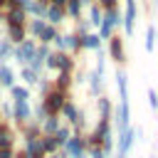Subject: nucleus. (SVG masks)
<instances>
[{
    "label": "nucleus",
    "instance_id": "obj_1",
    "mask_svg": "<svg viewBox=\"0 0 158 158\" xmlns=\"http://www.w3.org/2000/svg\"><path fill=\"white\" fill-rule=\"evenodd\" d=\"M121 27V10L114 7V10H104V17H101V25H99V40H111L114 37V30Z\"/></svg>",
    "mask_w": 158,
    "mask_h": 158
},
{
    "label": "nucleus",
    "instance_id": "obj_2",
    "mask_svg": "<svg viewBox=\"0 0 158 158\" xmlns=\"http://www.w3.org/2000/svg\"><path fill=\"white\" fill-rule=\"evenodd\" d=\"M69 99V94L67 91H59V89H49L44 96H42V106H44V111H47V116H59V111H62V106H64V101Z\"/></svg>",
    "mask_w": 158,
    "mask_h": 158
},
{
    "label": "nucleus",
    "instance_id": "obj_3",
    "mask_svg": "<svg viewBox=\"0 0 158 158\" xmlns=\"http://www.w3.org/2000/svg\"><path fill=\"white\" fill-rule=\"evenodd\" d=\"M138 20V0H123V15H121V27L126 35H133Z\"/></svg>",
    "mask_w": 158,
    "mask_h": 158
},
{
    "label": "nucleus",
    "instance_id": "obj_4",
    "mask_svg": "<svg viewBox=\"0 0 158 158\" xmlns=\"http://www.w3.org/2000/svg\"><path fill=\"white\" fill-rule=\"evenodd\" d=\"M35 49H37V42L35 40H22L20 44H15V49H12V59L20 64V67H27V62L32 59V54H35Z\"/></svg>",
    "mask_w": 158,
    "mask_h": 158
},
{
    "label": "nucleus",
    "instance_id": "obj_5",
    "mask_svg": "<svg viewBox=\"0 0 158 158\" xmlns=\"http://www.w3.org/2000/svg\"><path fill=\"white\" fill-rule=\"evenodd\" d=\"M111 118H114L116 133H118V131H126V128H131V106H128V101H118V106H114V114H111Z\"/></svg>",
    "mask_w": 158,
    "mask_h": 158
},
{
    "label": "nucleus",
    "instance_id": "obj_6",
    "mask_svg": "<svg viewBox=\"0 0 158 158\" xmlns=\"http://www.w3.org/2000/svg\"><path fill=\"white\" fill-rule=\"evenodd\" d=\"M12 121L17 126L32 121V101H12Z\"/></svg>",
    "mask_w": 158,
    "mask_h": 158
},
{
    "label": "nucleus",
    "instance_id": "obj_7",
    "mask_svg": "<svg viewBox=\"0 0 158 158\" xmlns=\"http://www.w3.org/2000/svg\"><path fill=\"white\" fill-rule=\"evenodd\" d=\"M59 151H64L69 158H84V156H86V148H84V138H81V133H72V138H69Z\"/></svg>",
    "mask_w": 158,
    "mask_h": 158
},
{
    "label": "nucleus",
    "instance_id": "obj_8",
    "mask_svg": "<svg viewBox=\"0 0 158 158\" xmlns=\"http://www.w3.org/2000/svg\"><path fill=\"white\" fill-rule=\"evenodd\" d=\"M136 143V136H133V128H126V131H118V138L114 141V151L118 156H128V151L133 148Z\"/></svg>",
    "mask_w": 158,
    "mask_h": 158
},
{
    "label": "nucleus",
    "instance_id": "obj_9",
    "mask_svg": "<svg viewBox=\"0 0 158 158\" xmlns=\"http://www.w3.org/2000/svg\"><path fill=\"white\" fill-rule=\"evenodd\" d=\"M109 57H111L114 62H118V64L126 62V47H123V40H121L118 35H114V37L109 40Z\"/></svg>",
    "mask_w": 158,
    "mask_h": 158
},
{
    "label": "nucleus",
    "instance_id": "obj_10",
    "mask_svg": "<svg viewBox=\"0 0 158 158\" xmlns=\"http://www.w3.org/2000/svg\"><path fill=\"white\" fill-rule=\"evenodd\" d=\"M77 116H79V106H77V101L67 99V101H64V106H62V111H59V118H64V121H67V126H69V128H74V126H77Z\"/></svg>",
    "mask_w": 158,
    "mask_h": 158
},
{
    "label": "nucleus",
    "instance_id": "obj_11",
    "mask_svg": "<svg viewBox=\"0 0 158 158\" xmlns=\"http://www.w3.org/2000/svg\"><path fill=\"white\" fill-rule=\"evenodd\" d=\"M22 10L27 12V20H44L47 2H42V0H30V2H27Z\"/></svg>",
    "mask_w": 158,
    "mask_h": 158
},
{
    "label": "nucleus",
    "instance_id": "obj_12",
    "mask_svg": "<svg viewBox=\"0 0 158 158\" xmlns=\"http://www.w3.org/2000/svg\"><path fill=\"white\" fill-rule=\"evenodd\" d=\"M5 25H20V27H25L27 25V12L22 10V7H7V12H5Z\"/></svg>",
    "mask_w": 158,
    "mask_h": 158
},
{
    "label": "nucleus",
    "instance_id": "obj_13",
    "mask_svg": "<svg viewBox=\"0 0 158 158\" xmlns=\"http://www.w3.org/2000/svg\"><path fill=\"white\" fill-rule=\"evenodd\" d=\"M15 131L7 121H0V151L2 148H15Z\"/></svg>",
    "mask_w": 158,
    "mask_h": 158
},
{
    "label": "nucleus",
    "instance_id": "obj_14",
    "mask_svg": "<svg viewBox=\"0 0 158 158\" xmlns=\"http://www.w3.org/2000/svg\"><path fill=\"white\" fill-rule=\"evenodd\" d=\"M64 20H67V15H64V7H54V5H47V12H44V22H47V25L57 27V25H62Z\"/></svg>",
    "mask_w": 158,
    "mask_h": 158
},
{
    "label": "nucleus",
    "instance_id": "obj_15",
    "mask_svg": "<svg viewBox=\"0 0 158 158\" xmlns=\"http://www.w3.org/2000/svg\"><path fill=\"white\" fill-rule=\"evenodd\" d=\"M116 89H118V99L121 101H128V74L126 69H116Z\"/></svg>",
    "mask_w": 158,
    "mask_h": 158
},
{
    "label": "nucleus",
    "instance_id": "obj_16",
    "mask_svg": "<svg viewBox=\"0 0 158 158\" xmlns=\"http://www.w3.org/2000/svg\"><path fill=\"white\" fill-rule=\"evenodd\" d=\"M5 40L10 42V44H20L22 40H27V32H25V27H20V25H7L5 27Z\"/></svg>",
    "mask_w": 158,
    "mask_h": 158
},
{
    "label": "nucleus",
    "instance_id": "obj_17",
    "mask_svg": "<svg viewBox=\"0 0 158 158\" xmlns=\"http://www.w3.org/2000/svg\"><path fill=\"white\" fill-rule=\"evenodd\" d=\"M96 114H99V118H109V121H111L114 101H111L109 96H99V99H96Z\"/></svg>",
    "mask_w": 158,
    "mask_h": 158
},
{
    "label": "nucleus",
    "instance_id": "obj_18",
    "mask_svg": "<svg viewBox=\"0 0 158 158\" xmlns=\"http://www.w3.org/2000/svg\"><path fill=\"white\" fill-rule=\"evenodd\" d=\"M59 126H62V118H59V116H47V118L40 123V133H42V136H54Z\"/></svg>",
    "mask_w": 158,
    "mask_h": 158
},
{
    "label": "nucleus",
    "instance_id": "obj_19",
    "mask_svg": "<svg viewBox=\"0 0 158 158\" xmlns=\"http://www.w3.org/2000/svg\"><path fill=\"white\" fill-rule=\"evenodd\" d=\"M52 86L59 89V91H67V94H69V89L74 86V79H72V74H62V72H57V77L52 79Z\"/></svg>",
    "mask_w": 158,
    "mask_h": 158
},
{
    "label": "nucleus",
    "instance_id": "obj_20",
    "mask_svg": "<svg viewBox=\"0 0 158 158\" xmlns=\"http://www.w3.org/2000/svg\"><path fill=\"white\" fill-rule=\"evenodd\" d=\"M15 86V72L7 64H0V89H12Z\"/></svg>",
    "mask_w": 158,
    "mask_h": 158
},
{
    "label": "nucleus",
    "instance_id": "obj_21",
    "mask_svg": "<svg viewBox=\"0 0 158 158\" xmlns=\"http://www.w3.org/2000/svg\"><path fill=\"white\" fill-rule=\"evenodd\" d=\"M42 133H40V126L35 123V121H27L25 126H20V138L22 141H32V138H40Z\"/></svg>",
    "mask_w": 158,
    "mask_h": 158
},
{
    "label": "nucleus",
    "instance_id": "obj_22",
    "mask_svg": "<svg viewBox=\"0 0 158 158\" xmlns=\"http://www.w3.org/2000/svg\"><path fill=\"white\" fill-rule=\"evenodd\" d=\"M81 49H91V52H101V40L96 32H89L86 37H81Z\"/></svg>",
    "mask_w": 158,
    "mask_h": 158
},
{
    "label": "nucleus",
    "instance_id": "obj_23",
    "mask_svg": "<svg viewBox=\"0 0 158 158\" xmlns=\"http://www.w3.org/2000/svg\"><path fill=\"white\" fill-rule=\"evenodd\" d=\"M86 81H89V91H91L94 96H96V94L101 91V86H104V77H101V74H96L94 69L86 74Z\"/></svg>",
    "mask_w": 158,
    "mask_h": 158
},
{
    "label": "nucleus",
    "instance_id": "obj_24",
    "mask_svg": "<svg viewBox=\"0 0 158 158\" xmlns=\"http://www.w3.org/2000/svg\"><path fill=\"white\" fill-rule=\"evenodd\" d=\"M99 138H104V136H111L114 133V126H111V121L109 118H99L96 123H94V128H91Z\"/></svg>",
    "mask_w": 158,
    "mask_h": 158
},
{
    "label": "nucleus",
    "instance_id": "obj_25",
    "mask_svg": "<svg viewBox=\"0 0 158 158\" xmlns=\"http://www.w3.org/2000/svg\"><path fill=\"white\" fill-rule=\"evenodd\" d=\"M20 79H22V81H25L27 86H37L42 77H40V74H35V72H32L30 67H20Z\"/></svg>",
    "mask_w": 158,
    "mask_h": 158
},
{
    "label": "nucleus",
    "instance_id": "obj_26",
    "mask_svg": "<svg viewBox=\"0 0 158 158\" xmlns=\"http://www.w3.org/2000/svg\"><path fill=\"white\" fill-rule=\"evenodd\" d=\"M101 17H104V10H101L96 2H91V5H89V20H86V22H89L91 27H99V25H101Z\"/></svg>",
    "mask_w": 158,
    "mask_h": 158
},
{
    "label": "nucleus",
    "instance_id": "obj_27",
    "mask_svg": "<svg viewBox=\"0 0 158 158\" xmlns=\"http://www.w3.org/2000/svg\"><path fill=\"white\" fill-rule=\"evenodd\" d=\"M59 35V30L57 27H52V25H44V30L37 35V40H40V44H52V40Z\"/></svg>",
    "mask_w": 158,
    "mask_h": 158
},
{
    "label": "nucleus",
    "instance_id": "obj_28",
    "mask_svg": "<svg viewBox=\"0 0 158 158\" xmlns=\"http://www.w3.org/2000/svg\"><path fill=\"white\" fill-rule=\"evenodd\" d=\"M64 40H67V54H72V52H79V49H81V37H79V35L67 32V35H64Z\"/></svg>",
    "mask_w": 158,
    "mask_h": 158
},
{
    "label": "nucleus",
    "instance_id": "obj_29",
    "mask_svg": "<svg viewBox=\"0 0 158 158\" xmlns=\"http://www.w3.org/2000/svg\"><path fill=\"white\" fill-rule=\"evenodd\" d=\"M64 15L72 17V20H79V17H81V5H79L77 0H67V2H64Z\"/></svg>",
    "mask_w": 158,
    "mask_h": 158
},
{
    "label": "nucleus",
    "instance_id": "obj_30",
    "mask_svg": "<svg viewBox=\"0 0 158 158\" xmlns=\"http://www.w3.org/2000/svg\"><path fill=\"white\" fill-rule=\"evenodd\" d=\"M10 96H12V101H30V89L22 86V84H20V86L15 84V86L10 89Z\"/></svg>",
    "mask_w": 158,
    "mask_h": 158
},
{
    "label": "nucleus",
    "instance_id": "obj_31",
    "mask_svg": "<svg viewBox=\"0 0 158 158\" xmlns=\"http://www.w3.org/2000/svg\"><path fill=\"white\" fill-rule=\"evenodd\" d=\"M69 138H72V128H69L67 123H62V126L57 128V133H54V141H57V146L62 148V146H64Z\"/></svg>",
    "mask_w": 158,
    "mask_h": 158
},
{
    "label": "nucleus",
    "instance_id": "obj_32",
    "mask_svg": "<svg viewBox=\"0 0 158 158\" xmlns=\"http://www.w3.org/2000/svg\"><path fill=\"white\" fill-rule=\"evenodd\" d=\"M40 143H42L44 156H52V153H57V151H59V146H57L54 136H42V138H40Z\"/></svg>",
    "mask_w": 158,
    "mask_h": 158
},
{
    "label": "nucleus",
    "instance_id": "obj_33",
    "mask_svg": "<svg viewBox=\"0 0 158 158\" xmlns=\"http://www.w3.org/2000/svg\"><path fill=\"white\" fill-rule=\"evenodd\" d=\"M12 49L15 44H10L7 40H0V64H7V59H12Z\"/></svg>",
    "mask_w": 158,
    "mask_h": 158
},
{
    "label": "nucleus",
    "instance_id": "obj_34",
    "mask_svg": "<svg viewBox=\"0 0 158 158\" xmlns=\"http://www.w3.org/2000/svg\"><path fill=\"white\" fill-rule=\"evenodd\" d=\"M47 118V111H44V106H42V101H37V104H32V121L40 126L42 121Z\"/></svg>",
    "mask_w": 158,
    "mask_h": 158
},
{
    "label": "nucleus",
    "instance_id": "obj_35",
    "mask_svg": "<svg viewBox=\"0 0 158 158\" xmlns=\"http://www.w3.org/2000/svg\"><path fill=\"white\" fill-rule=\"evenodd\" d=\"M81 138H84V148H86V151H94V148H99V146H101V138H99L94 131H91V133H86V136L81 133Z\"/></svg>",
    "mask_w": 158,
    "mask_h": 158
},
{
    "label": "nucleus",
    "instance_id": "obj_36",
    "mask_svg": "<svg viewBox=\"0 0 158 158\" xmlns=\"http://www.w3.org/2000/svg\"><path fill=\"white\" fill-rule=\"evenodd\" d=\"M156 49V25H148L146 27V52H153Z\"/></svg>",
    "mask_w": 158,
    "mask_h": 158
},
{
    "label": "nucleus",
    "instance_id": "obj_37",
    "mask_svg": "<svg viewBox=\"0 0 158 158\" xmlns=\"http://www.w3.org/2000/svg\"><path fill=\"white\" fill-rule=\"evenodd\" d=\"M49 47H52V52H64V54H67V40H64V35L59 32V35L52 40V44H49Z\"/></svg>",
    "mask_w": 158,
    "mask_h": 158
},
{
    "label": "nucleus",
    "instance_id": "obj_38",
    "mask_svg": "<svg viewBox=\"0 0 158 158\" xmlns=\"http://www.w3.org/2000/svg\"><path fill=\"white\" fill-rule=\"evenodd\" d=\"M89 27H91V25H89L84 17H79V20H77V25H74V35H79V37H86V35H89Z\"/></svg>",
    "mask_w": 158,
    "mask_h": 158
},
{
    "label": "nucleus",
    "instance_id": "obj_39",
    "mask_svg": "<svg viewBox=\"0 0 158 158\" xmlns=\"http://www.w3.org/2000/svg\"><path fill=\"white\" fill-rule=\"evenodd\" d=\"M44 69H52V72L59 69V52H49V57L44 59Z\"/></svg>",
    "mask_w": 158,
    "mask_h": 158
},
{
    "label": "nucleus",
    "instance_id": "obj_40",
    "mask_svg": "<svg viewBox=\"0 0 158 158\" xmlns=\"http://www.w3.org/2000/svg\"><path fill=\"white\" fill-rule=\"evenodd\" d=\"M49 52H52V47H49V44H40V42H37V49H35V57H37V59H42V62H44V59L49 57Z\"/></svg>",
    "mask_w": 158,
    "mask_h": 158
},
{
    "label": "nucleus",
    "instance_id": "obj_41",
    "mask_svg": "<svg viewBox=\"0 0 158 158\" xmlns=\"http://www.w3.org/2000/svg\"><path fill=\"white\" fill-rule=\"evenodd\" d=\"M49 89H52V79H44V77H42V79H40V84H37V91H40V96H44Z\"/></svg>",
    "mask_w": 158,
    "mask_h": 158
},
{
    "label": "nucleus",
    "instance_id": "obj_42",
    "mask_svg": "<svg viewBox=\"0 0 158 158\" xmlns=\"http://www.w3.org/2000/svg\"><path fill=\"white\" fill-rule=\"evenodd\" d=\"M91 2H96L101 10H114V7H118V0H91Z\"/></svg>",
    "mask_w": 158,
    "mask_h": 158
},
{
    "label": "nucleus",
    "instance_id": "obj_43",
    "mask_svg": "<svg viewBox=\"0 0 158 158\" xmlns=\"http://www.w3.org/2000/svg\"><path fill=\"white\" fill-rule=\"evenodd\" d=\"M148 104L153 111H158V91L156 89H148Z\"/></svg>",
    "mask_w": 158,
    "mask_h": 158
},
{
    "label": "nucleus",
    "instance_id": "obj_44",
    "mask_svg": "<svg viewBox=\"0 0 158 158\" xmlns=\"http://www.w3.org/2000/svg\"><path fill=\"white\" fill-rule=\"evenodd\" d=\"M0 111H2V116H5V118H10V121H12V104L2 101V104H0Z\"/></svg>",
    "mask_w": 158,
    "mask_h": 158
},
{
    "label": "nucleus",
    "instance_id": "obj_45",
    "mask_svg": "<svg viewBox=\"0 0 158 158\" xmlns=\"http://www.w3.org/2000/svg\"><path fill=\"white\" fill-rule=\"evenodd\" d=\"M0 158H15V148H2L0 151Z\"/></svg>",
    "mask_w": 158,
    "mask_h": 158
},
{
    "label": "nucleus",
    "instance_id": "obj_46",
    "mask_svg": "<svg viewBox=\"0 0 158 158\" xmlns=\"http://www.w3.org/2000/svg\"><path fill=\"white\" fill-rule=\"evenodd\" d=\"M67 0H47V5H54V7H64Z\"/></svg>",
    "mask_w": 158,
    "mask_h": 158
},
{
    "label": "nucleus",
    "instance_id": "obj_47",
    "mask_svg": "<svg viewBox=\"0 0 158 158\" xmlns=\"http://www.w3.org/2000/svg\"><path fill=\"white\" fill-rule=\"evenodd\" d=\"M77 2H79L81 7H84V5H91V0H77Z\"/></svg>",
    "mask_w": 158,
    "mask_h": 158
},
{
    "label": "nucleus",
    "instance_id": "obj_48",
    "mask_svg": "<svg viewBox=\"0 0 158 158\" xmlns=\"http://www.w3.org/2000/svg\"><path fill=\"white\" fill-rule=\"evenodd\" d=\"M47 158H62V156H59V151H57V153H52V156H47Z\"/></svg>",
    "mask_w": 158,
    "mask_h": 158
},
{
    "label": "nucleus",
    "instance_id": "obj_49",
    "mask_svg": "<svg viewBox=\"0 0 158 158\" xmlns=\"http://www.w3.org/2000/svg\"><path fill=\"white\" fill-rule=\"evenodd\" d=\"M2 7H7V0H0V10H2Z\"/></svg>",
    "mask_w": 158,
    "mask_h": 158
},
{
    "label": "nucleus",
    "instance_id": "obj_50",
    "mask_svg": "<svg viewBox=\"0 0 158 158\" xmlns=\"http://www.w3.org/2000/svg\"><path fill=\"white\" fill-rule=\"evenodd\" d=\"M114 158H128V156H118V153H116V156H114Z\"/></svg>",
    "mask_w": 158,
    "mask_h": 158
},
{
    "label": "nucleus",
    "instance_id": "obj_51",
    "mask_svg": "<svg viewBox=\"0 0 158 158\" xmlns=\"http://www.w3.org/2000/svg\"><path fill=\"white\" fill-rule=\"evenodd\" d=\"M0 27H2V17H0Z\"/></svg>",
    "mask_w": 158,
    "mask_h": 158
},
{
    "label": "nucleus",
    "instance_id": "obj_52",
    "mask_svg": "<svg viewBox=\"0 0 158 158\" xmlns=\"http://www.w3.org/2000/svg\"><path fill=\"white\" fill-rule=\"evenodd\" d=\"M151 158H156V156H151Z\"/></svg>",
    "mask_w": 158,
    "mask_h": 158
},
{
    "label": "nucleus",
    "instance_id": "obj_53",
    "mask_svg": "<svg viewBox=\"0 0 158 158\" xmlns=\"http://www.w3.org/2000/svg\"><path fill=\"white\" fill-rule=\"evenodd\" d=\"M42 2H47V0H42Z\"/></svg>",
    "mask_w": 158,
    "mask_h": 158
}]
</instances>
